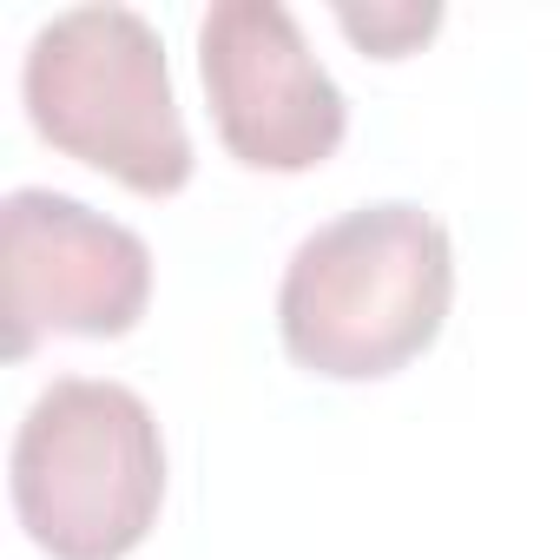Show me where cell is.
Wrapping results in <instances>:
<instances>
[{
    "label": "cell",
    "instance_id": "obj_1",
    "mask_svg": "<svg viewBox=\"0 0 560 560\" xmlns=\"http://www.w3.org/2000/svg\"><path fill=\"white\" fill-rule=\"evenodd\" d=\"M455 304V237L409 198L317 224L277 284L284 357L324 383H389L435 350Z\"/></svg>",
    "mask_w": 560,
    "mask_h": 560
},
{
    "label": "cell",
    "instance_id": "obj_2",
    "mask_svg": "<svg viewBox=\"0 0 560 560\" xmlns=\"http://www.w3.org/2000/svg\"><path fill=\"white\" fill-rule=\"evenodd\" d=\"M8 488L40 553L126 560L165 508V435L152 402L106 376H54L14 429Z\"/></svg>",
    "mask_w": 560,
    "mask_h": 560
},
{
    "label": "cell",
    "instance_id": "obj_3",
    "mask_svg": "<svg viewBox=\"0 0 560 560\" xmlns=\"http://www.w3.org/2000/svg\"><path fill=\"white\" fill-rule=\"evenodd\" d=\"M21 100L34 132L139 198H178L191 185V132L172 100L165 40L132 8H67L54 14L21 67Z\"/></svg>",
    "mask_w": 560,
    "mask_h": 560
},
{
    "label": "cell",
    "instance_id": "obj_4",
    "mask_svg": "<svg viewBox=\"0 0 560 560\" xmlns=\"http://www.w3.org/2000/svg\"><path fill=\"white\" fill-rule=\"evenodd\" d=\"M198 73L218 145L244 172L298 178L337 159L350 100L277 0H218L198 21Z\"/></svg>",
    "mask_w": 560,
    "mask_h": 560
},
{
    "label": "cell",
    "instance_id": "obj_5",
    "mask_svg": "<svg viewBox=\"0 0 560 560\" xmlns=\"http://www.w3.org/2000/svg\"><path fill=\"white\" fill-rule=\"evenodd\" d=\"M0 284H8V350L34 357L47 337L113 343L132 337L152 304V250L132 224L21 185L0 205Z\"/></svg>",
    "mask_w": 560,
    "mask_h": 560
},
{
    "label": "cell",
    "instance_id": "obj_6",
    "mask_svg": "<svg viewBox=\"0 0 560 560\" xmlns=\"http://www.w3.org/2000/svg\"><path fill=\"white\" fill-rule=\"evenodd\" d=\"M337 27L370 54V60H409L435 27H442V8H337Z\"/></svg>",
    "mask_w": 560,
    "mask_h": 560
}]
</instances>
